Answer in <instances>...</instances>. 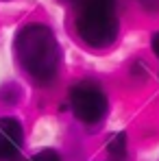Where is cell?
<instances>
[{"label":"cell","mask_w":159,"mask_h":161,"mask_svg":"<svg viewBox=\"0 0 159 161\" xmlns=\"http://www.w3.org/2000/svg\"><path fill=\"white\" fill-rule=\"evenodd\" d=\"M28 161H61V157H59V153L53 150V148H44V150L35 153Z\"/></svg>","instance_id":"cell-6"},{"label":"cell","mask_w":159,"mask_h":161,"mask_svg":"<svg viewBox=\"0 0 159 161\" xmlns=\"http://www.w3.org/2000/svg\"><path fill=\"white\" fill-rule=\"evenodd\" d=\"M24 146V129L18 118H0V161L18 159Z\"/></svg>","instance_id":"cell-4"},{"label":"cell","mask_w":159,"mask_h":161,"mask_svg":"<svg viewBox=\"0 0 159 161\" xmlns=\"http://www.w3.org/2000/svg\"><path fill=\"white\" fill-rule=\"evenodd\" d=\"M139 4L146 11H159V0H139Z\"/></svg>","instance_id":"cell-7"},{"label":"cell","mask_w":159,"mask_h":161,"mask_svg":"<svg viewBox=\"0 0 159 161\" xmlns=\"http://www.w3.org/2000/svg\"><path fill=\"white\" fill-rule=\"evenodd\" d=\"M15 57L26 70L31 79L37 83H50L59 72V44L53 28L46 24H26L15 35Z\"/></svg>","instance_id":"cell-1"},{"label":"cell","mask_w":159,"mask_h":161,"mask_svg":"<svg viewBox=\"0 0 159 161\" xmlns=\"http://www.w3.org/2000/svg\"><path fill=\"white\" fill-rule=\"evenodd\" d=\"M63 2H79V0H63Z\"/></svg>","instance_id":"cell-9"},{"label":"cell","mask_w":159,"mask_h":161,"mask_svg":"<svg viewBox=\"0 0 159 161\" xmlns=\"http://www.w3.org/2000/svg\"><path fill=\"white\" fill-rule=\"evenodd\" d=\"M150 46H153V53L159 57V33H155V35H153V42H150Z\"/></svg>","instance_id":"cell-8"},{"label":"cell","mask_w":159,"mask_h":161,"mask_svg":"<svg viewBox=\"0 0 159 161\" xmlns=\"http://www.w3.org/2000/svg\"><path fill=\"white\" fill-rule=\"evenodd\" d=\"M77 33L92 48H107L118 37L116 0H79Z\"/></svg>","instance_id":"cell-2"},{"label":"cell","mask_w":159,"mask_h":161,"mask_svg":"<svg viewBox=\"0 0 159 161\" xmlns=\"http://www.w3.org/2000/svg\"><path fill=\"white\" fill-rule=\"evenodd\" d=\"M70 105L74 115L85 124H96L107 113V96L94 80H81L70 94Z\"/></svg>","instance_id":"cell-3"},{"label":"cell","mask_w":159,"mask_h":161,"mask_svg":"<svg viewBox=\"0 0 159 161\" xmlns=\"http://www.w3.org/2000/svg\"><path fill=\"white\" fill-rule=\"evenodd\" d=\"M107 150H109L113 157H124V155H127V133L111 135V139H109V144H107Z\"/></svg>","instance_id":"cell-5"}]
</instances>
